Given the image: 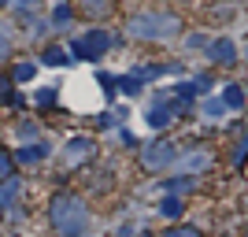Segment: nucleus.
Wrapping results in <instances>:
<instances>
[{"instance_id":"f257e3e1","label":"nucleus","mask_w":248,"mask_h":237,"mask_svg":"<svg viewBox=\"0 0 248 237\" xmlns=\"http://www.w3.org/2000/svg\"><path fill=\"white\" fill-rule=\"evenodd\" d=\"M48 219H52V226L60 230V237H85V226H89V211H85V204L78 200V196H71V193L52 196Z\"/></svg>"},{"instance_id":"f03ea898","label":"nucleus","mask_w":248,"mask_h":237,"mask_svg":"<svg viewBox=\"0 0 248 237\" xmlns=\"http://www.w3.org/2000/svg\"><path fill=\"white\" fill-rule=\"evenodd\" d=\"M130 37H137V41H170V37H178V30H182V19H178L174 11H141V15H134L130 19Z\"/></svg>"},{"instance_id":"7ed1b4c3","label":"nucleus","mask_w":248,"mask_h":237,"mask_svg":"<svg viewBox=\"0 0 248 237\" xmlns=\"http://www.w3.org/2000/svg\"><path fill=\"white\" fill-rule=\"evenodd\" d=\"M108 48H111V33L108 30H89L85 37H78V41L71 45L74 60H104Z\"/></svg>"},{"instance_id":"20e7f679","label":"nucleus","mask_w":248,"mask_h":237,"mask_svg":"<svg viewBox=\"0 0 248 237\" xmlns=\"http://www.w3.org/2000/svg\"><path fill=\"white\" fill-rule=\"evenodd\" d=\"M178 159V148L170 141H155V144H145L141 148V163L148 167V171H163V167H170Z\"/></svg>"},{"instance_id":"39448f33","label":"nucleus","mask_w":248,"mask_h":237,"mask_svg":"<svg viewBox=\"0 0 248 237\" xmlns=\"http://www.w3.org/2000/svg\"><path fill=\"white\" fill-rule=\"evenodd\" d=\"M89 156H93V141H89V137H71V141H67V148H63V159H67L71 167L85 163Z\"/></svg>"},{"instance_id":"423d86ee","label":"nucleus","mask_w":248,"mask_h":237,"mask_svg":"<svg viewBox=\"0 0 248 237\" xmlns=\"http://www.w3.org/2000/svg\"><path fill=\"white\" fill-rule=\"evenodd\" d=\"M207 56L215 63H237V48L230 37H218V41H207Z\"/></svg>"},{"instance_id":"0eeeda50","label":"nucleus","mask_w":248,"mask_h":237,"mask_svg":"<svg viewBox=\"0 0 248 237\" xmlns=\"http://www.w3.org/2000/svg\"><path fill=\"white\" fill-rule=\"evenodd\" d=\"M178 167H182V171H186V174H200V171H207V167H211V156L207 152H189V156H182V159H174Z\"/></svg>"},{"instance_id":"6e6552de","label":"nucleus","mask_w":248,"mask_h":237,"mask_svg":"<svg viewBox=\"0 0 248 237\" xmlns=\"http://www.w3.org/2000/svg\"><path fill=\"white\" fill-rule=\"evenodd\" d=\"M145 119H148V126H155V130H159V126L174 123V108L159 100V104H152V108H148V111H145Z\"/></svg>"},{"instance_id":"1a4fd4ad","label":"nucleus","mask_w":248,"mask_h":237,"mask_svg":"<svg viewBox=\"0 0 248 237\" xmlns=\"http://www.w3.org/2000/svg\"><path fill=\"white\" fill-rule=\"evenodd\" d=\"M48 156V144H26V148H15V159L19 163H37Z\"/></svg>"},{"instance_id":"9d476101","label":"nucleus","mask_w":248,"mask_h":237,"mask_svg":"<svg viewBox=\"0 0 248 237\" xmlns=\"http://www.w3.org/2000/svg\"><path fill=\"white\" fill-rule=\"evenodd\" d=\"M222 104H226V111L245 108V89L241 85H222Z\"/></svg>"},{"instance_id":"9b49d317","label":"nucleus","mask_w":248,"mask_h":237,"mask_svg":"<svg viewBox=\"0 0 248 237\" xmlns=\"http://www.w3.org/2000/svg\"><path fill=\"white\" fill-rule=\"evenodd\" d=\"M85 15H93V19H100V15H111L115 11V0H82Z\"/></svg>"},{"instance_id":"f8f14e48","label":"nucleus","mask_w":248,"mask_h":237,"mask_svg":"<svg viewBox=\"0 0 248 237\" xmlns=\"http://www.w3.org/2000/svg\"><path fill=\"white\" fill-rule=\"evenodd\" d=\"M182 211H186V204H182L178 196H163V200H159V215L163 219H182Z\"/></svg>"},{"instance_id":"ddd939ff","label":"nucleus","mask_w":248,"mask_h":237,"mask_svg":"<svg viewBox=\"0 0 248 237\" xmlns=\"http://www.w3.org/2000/svg\"><path fill=\"white\" fill-rule=\"evenodd\" d=\"M115 85H119V89H123V93H130V96H137L141 93V78H137V74H126V78H115Z\"/></svg>"},{"instance_id":"4468645a","label":"nucleus","mask_w":248,"mask_h":237,"mask_svg":"<svg viewBox=\"0 0 248 237\" xmlns=\"http://www.w3.org/2000/svg\"><path fill=\"white\" fill-rule=\"evenodd\" d=\"M41 60L48 63V67H63V63H67V52L52 45V48H45V56H41Z\"/></svg>"},{"instance_id":"2eb2a0df","label":"nucleus","mask_w":248,"mask_h":237,"mask_svg":"<svg viewBox=\"0 0 248 237\" xmlns=\"http://www.w3.org/2000/svg\"><path fill=\"white\" fill-rule=\"evenodd\" d=\"M15 189H19V186H15V182H8V186L0 189V215H4V211H8V204H11V200H15Z\"/></svg>"},{"instance_id":"dca6fc26","label":"nucleus","mask_w":248,"mask_h":237,"mask_svg":"<svg viewBox=\"0 0 248 237\" xmlns=\"http://www.w3.org/2000/svg\"><path fill=\"white\" fill-rule=\"evenodd\" d=\"M33 74H37V67H33V63H19V67H15V82H30Z\"/></svg>"},{"instance_id":"f3484780","label":"nucleus","mask_w":248,"mask_h":237,"mask_svg":"<svg viewBox=\"0 0 248 237\" xmlns=\"http://www.w3.org/2000/svg\"><path fill=\"white\" fill-rule=\"evenodd\" d=\"M8 100L19 104V93H11V82H8V78H0V104H8Z\"/></svg>"},{"instance_id":"a211bd4d","label":"nucleus","mask_w":248,"mask_h":237,"mask_svg":"<svg viewBox=\"0 0 248 237\" xmlns=\"http://www.w3.org/2000/svg\"><path fill=\"white\" fill-rule=\"evenodd\" d=\"M163 237H200L197 226H174V230H167Z\"/></svg>"},{"instance_id":"6ab92c4d","label":"nucleus","mask_w":248,"mask_h":237,"mask_svg":"<svg viewBox=\"0 0 248 237\" xmlns=\"http://www.w3.org/2000/svg\"><path fill=\"white\" fill-rule=\"evenodd\" d=\"M204 115H211V119H215V115H226V104H222V96H218V100H207V104H204Z\"/></svg>"},{"instance_id":"aec40b11","label":"nucleus","mask_w":248,"mask_h":237,"mask_svg":"<svg viewBox=\"0 0 248 237\" xmlns=\"http://www.w3.org/2000/svg\"><path fill=\"white\" fill-rule=\"evenodd\" d=\"M11 52V33H8V26H0V60Z\"/></svg>"},{"instance_id":"412c9836","label":"nucleus","mask_w":248,"mask_h":237,"mask_svg":"<svg viewBox=\"0 0 248 237\" xmlns=\"http://www.w3.org/2000/svg\"><path fill=\"white\" fill-rule=\"evenodd\" d=\"M52 19L60 22V26H63V22H71V8H67V4H60V8L52 11Z\"/></svg>"},{"instance_id":"4be33fe9","label":"nucleus","mask_w":248,"mask_h":237,"mask_svg":"<svg viewBox=\"0 0 248 237\" xmlns=\"http://www.w3.org/2000/svg\"><path fill=\"white\" fill-rule=\"evenodd\" d=\"M37 104H41V108L56 104V89H41V93H37Z\"/></svg>"},{"instance_id":"5701e85b","label":"nucleus","mask_w":248,"mask_h":237,"mask_svg":"<svg viewBox=\"0 0 248 237\" xmlns=\"http://www.w3.org/2000/svg\"><path fill=\"white\" fill-rule=\"evenodd\" d=\"M8 174H11V156L0 152V178H8Z\"/></svg>"},{"instance_id":"b1692460","label":"nucleus","mask_w":248,"mask_h":237,"mask_svg":"<svg viewBox=\"0 0 248 237\" xmlns=\"http://www.w3.org/2000/svg\"><path fill=\"white\" fill-rule=\"evenodd\" d=\"M100 85H104V93H115V78L111 74H100Z\"/></svg>"},{"instance_id":"393cba45","label":"nucleus","mask_w":248,"mask_h":237,"mask_svg":"<svg viewBox=\"0 0 248 237\" xmlns=\"http://www.w3.org/2000/svg\"><path fill=\"white\" fill-rule=\"evenodd\" d=\"M189 48H207V37H200V33H193V37H189Z\"/></svg>"},{"instance_id":"a878e982","label":"nucleus","mask_w":248,"mask_h":237,"mask_svg":"<svg viewBox=\"0 0 248 237\" xmlns=\"http://www.w3.org/2000/svg\"><path fill=\"white\" fill-rule=\"evenodd\" d=\"M245 152H248V137H245V141L237 144V152H233V159H237V163H241V159H245Z\"/></svg>"},{"instance_id":"bb28decb","label":"nucleus","mask_w":248,"mask_h":237,"mask_svg":"<svg viewBox=\"0 0 248 237\" xmlns=\"http://www.w3.org/2000/svg\"><path fill=\"white\" fill-rule=\"evenodd\" d=\"M11 4H15V8H22V11H26V8H33L37 0H11Z\"/></svg>"},{"instance_id":"cd10ccee","label":"nucleus","mask_w":248,"mask_h":237,"mask_svg":"<svg viewBox=\"0 0 248 237\" xmlns=\"http://www.w3.org/2000/svg\"><path fill=\"white\" fill-rule=\"evenodd\" d=\"M0 4H11V0H0Z\"/></svg>"},{"instance_id":"c85d7f7f","label":"nucleus","mask_w":248,"mask_h":237,"mask_svg":"<svg viewBox=\"0 0 248 237\" xmlns=\"http://www.w3.org/2000/svg\"><path fill=\"white\" fill-rule=\"evenodd\" d=\"M245 60H248V48H245Z\"/></svg>"},{"instance_id":"c756f323","label":"nucleus","mask_w":248,"mask_h":237,"mask_svg":"<svg viewBox=\"0 0 248 237\" xmlns=\"http://www.w3.org/2000/svg\"><path fill=\"white\" fill-rule=\"evenodd\" d=\"M245 237H248V230H245Z\"/></svg>"}]
</instances>
